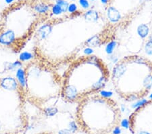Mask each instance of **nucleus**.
<instances>
[{
  "label": "nucleus",
  "instance_id": "423d86ee",
  "mask_svg": "<svg viewBox=\"0 0 152 134\" xmlns=\"http://www.w3.org/2000/svg\"><path fill=\"white\" fill-rule=\"evenodd\" d=\"M77 104L75 122L84 134H110L121 125V109L111 97L96 94Z\"/></svg>",
  "mask_w": 152,
  "mask_h": 134
},
{
  "label": "nucleus",
  "instance_id": "4468645a",
  "mask_svg": "<svg viewBox=\"0 0 152 134\" xmlns=\"http://www.w3.org/2000/svg\"><path fill=\"white\" fill-rule=\"evenodd\" d=\"M110 134H118V133H110Z\"/></svg>",
  "mask_w": 152,
  "mask_h": 134
},
{
  "label": "nucleus",
  "instance_id": "1a4fd4ad",
  "mask_svg": "<svg viewBox=\"0 0 152 134\" xmlns=\"http://www.w3.org/2000/svg\"><path fill=\"white\" fill-rule=\"evenodd\" d=\"M79 4L83 8L88 9L89 8V3L88 0H79Z\"/></svg>",
  "mask_w": 152,
  "mask_h": 134
},
{
  "label": "nucleus",
  "instance_id": "9d476101",
  "mask_svg": "<svg viewBox=\"0 0 152 134\" xmlns=\"http://www.w3.org/2000/svg\"><path fill=\"white\" fill-rule=\"evenodd\" d=\"M68 11H69L70 13H72V12H75L76 11H77V6L74 4H70V6H68Z\"/></svg>",
  "mask_w": 152,
  "mask_h": 134
},
{
  "label": "nucleus",
  "instance_id": "2eb2a0df",
  "mask_svg": "<svg viewBox=\"0 0 152 134\" xmlns=\"http://www.w3.org/2000/svg\"><path fill=\"white\" fill-rule=\"evenodd\" d=\"M92 1H94V0H92Z\"/></svg>",
  "mask_w": 152,
  "mask_h": 134
},
{
  "label": "nucleus",
  "instance_id": "7ed1b4c3",
  "mask_svg": "<svg viewBox=\"0 0 152 134\" xmlns=\"http://www.w3.org/2000/svg\"><path fill=\"white\" fill-rule=\"evenodd\" d=\"M110 79V70L102 58L94 54L80 56L68 65L62 75V99L78 104L101 92Z\"/></svg>",
  "mask_w": 152,
  "mask_h": 134
},
{
  "label": "nucleus",
  "instance_id": "0eeeda50",
  "mask_svg": "<svg viewBox=\"0 0 152 134\" xmlns=\"http://www.w3.org/2000/svg\"><path fill=\"white\" fill-rule=\"evenodd\" d=\"M23 84L16 77L0 78V134H26L29 127Z\"/></svg>",
  "mask_w": 152,
  "mask_h": 134
},
{
  "label": "nucleus",
  "instance_id": "f03ea898",
  "mask_svg": "<svg viewBox=\"0 0 152 134\" xmlns=\"http://www.w3.org/2000/svg\"><path fill=\"white\" fill-rule=\"evenodd\" d=\"M51 5L44 0H26L10 4L0 16V49L19 53L47 21Z\"/></svg>",
  "mask_w": 152,
  "mask_h": 134
},
{
  "label": "nucleus",
  "instance_id": "f257e3e1",
  "mask_svg": "<svg viewBox=\"0 0 152 134\" xmlns=\"http://www.w3.org/2000/svg\"><path fill=\"white\" fill-rule=\"evenodd\" d=\"M100 21L99 12L94 10L48 18L33 38L34 56L56 69L68 65L85 48L99 45L108 39L112 30Z\"/></svg>",
  "mask_w": 152,
  "mask_h": 134
},
{
  "label": "nucleus",
  "instance_id": "f8f14e48",
  "mask_svg": "<svg viewBox=\"0 0 152 134\" xmlns=\"http://www.w3.org/2000/svg\"><path fill=\"white\" fill-rule=\"evenodd\" d=\"M102 1V4H107L108 3V1H109V0H101Z\"/></svg>",
  "mask_w": 152,
  "mask_h": 134
},
{
  "label": "nucleus",
  "instance_id": "ddd939ff",
  "mask_svg": "<svg viewBox=\"0 0 152 134\" xmlns=\"http://www.w3.org/2000/svg\"><path fill=\"white\" fill-rule=\"evenodd\" d=\"M6 1H7V3H8V4H10L12 3V2L14 1V0H6Z\"/></svg>",
  "mask_w": 152,
  "mask_h": 134
},
{
  "label": "nucleus",
  "instance_id": "9b49d317",
  "mask_svg": "<svg viewBox=\"0 0 152 134\" xmlns=\"http://www.w3.org/2000/svg\"><path fill=\"white\" fill-rule=\"evenodd\" d=\"M35 134H55V133L51 132V131H41V132L35 133Z\"/></svg>",
  "mask_w": 152,
  "mask_h": 134
},
{
  "label": "nucleus",
  "instance_id": "20e7f679",
  "mask_svg": "<svg viewBox=\"0 0 152 134\" xmlns=\"http://www.w3.org/2000/svg\"><path fill=\"white\" fill-rule=\"evenodd\" d=\"M23 78L26 102L41 111L53 108L62 98V76L48 63L34 56L24 65Z\"/></svg>",
  "mask_w": 152,
  "mask_h": 134
},
{
  "label": "nucleus",
  "instance_id": "39448f33",
  "mask_svg": "<svg viewBox=\"0 0 152 134\" xmlns=\"http://www.w3.org/2000/svg\"><path fill=\"white\" fill-rule=\"evenodd\" d=\"M110 80L115 92L123 100L144 99L152 90V62L138 54L124 56L110 71Z\"/></svg>",
  "mask_w": 152,
  "mask_h": 134
},
{
  "label": "nucleus",
  "instance_id": "6e6552de",
  "mask_svg": "<svg viewBox=\"0 0 152 134\" xmlns=\"http://www.w3.org/2000/svg\"><path fill=\"white\" fill-rule=\"evenodd\" d=\"M128 121L131 134H152V98L134 109Z\"/></svg>",
  "mask_w": 152,
  "mask_h": 134
}]
</instances>
